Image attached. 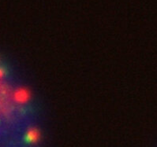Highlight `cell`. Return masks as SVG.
Returning <instances> with one entry per match:
<instances>
[{"label": "cell", "instance_id": "6da1fadb", "mask_svg": "<svg viewBox=\"0 0 157 147\" xmlns=\"http://www.w3.org/2000/svg\"><path fill=\"white\" fill-rule=\"evenodd\" d=\"M40 131L36 128H31L28 130V132L26 134V141L28 142H36L39 140Z\"/></svg>", "mask_w": 157, "mask_h": 147}]
</instances>
